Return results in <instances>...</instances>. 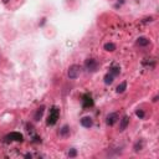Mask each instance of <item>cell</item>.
Returning <instances> with one entry per match:
<instances>
[{
    "mask_svg": "<svg viewBox=\"0 0 159 159\" xmlns=\"http://www.w3.org/2000/svg\"><path fill=\"white\" fill-rule=\"evenodd\" d=\"M92 124H93V121L91 117H83L81 119V126L84 127V128H91Z\"/></svg>",
    "mask_w": 159,
    "mask_h": 159,
    "instance_id": "30bf717a",
    "label": "cell"
},
{
    "mask_svg": "<svg viewBox=\"0 0 159 159\" xmlns=\"http://www.w3.org/2000/svg\"><path fill=\"white\" fill-rule=\"evenodd\" d=\"M117 121H118V114L117 113H110L107 116V118H106V123H107L108 126H113Z\"/></svg>",
    "mask_w": 159,
    "mask_h": 159,
    "instance_id": "8992f818",
    "label": "cell"
},
{
    "mask_svg": "<svg viewBox=\"0 0 159 159\" xmlns=\"http://www.w3.org/2000/svg\"><path fill=\"white\" fill-rule=\"evenodd\" d=\"M157 101H158V96H155V97L153 98V102H157Z\"/></svg>",
    "mask_w": 159,
    "mask_h": 159,
    "instance_id": "44dd1931",
    "label": "cell"
},
{
    "mask_svg": "<svg viewBox=\"0 0 159 159\" xmlns=\"http://www.w3.org/2000/svg\"><path fill=\"white\" fill-rule=\"evenodd\" d=\"M113 78H114V76H113V75H111V73L108 72L107 75L104 76V83H106V84H111V83L113 82Z\"/></svg>",
    "mask_w": 159,
    "mask_h": 159,
    "instance_id": "2e32d148",
    "label": "cell"
},
{
    "mask_svg": "<svg viewBox=\"0 0 159 159\" xmlns=\"http://www.w3.org/2000/svg\"><path fill=\"white\" fill-rule=\"evenodd\" d=\"M149 44H151L149 39H147V37H144V36H141V37L137 39V45L141 46V47H145V46H148Z\"/></svg>",
    "mask_w": 159,
    "mask_h": 159,
    "instance_id": "ba28073f",
    "label": "cell"
},
{
    "mask_svg": "<svg viewBox=\"0 0 159 159\" xmlns=\"http://www.w3.org/2000/svg\"><path fill=\"white\" fill-rule=\"evenodd\" d=\"M9 2H10V0H3V3H4V4H8Z\"/></svg>",
    "mask_w": 159,
    "mask_h": 159,
    "instance_id": "7402d4cb",
    "label": "cell"
},
{
    "mask_svg": "<svg viewBox=\"0 0 159 159\" xmlns=\"http://www.w3.org/2000/svg\"><path fill=\"white\" fill-rule=\"evenodd\" d=\"M129 117L128 116H123L122 117V119H121V123H119V131L121 132H123L127 127H128V124H129Z\"/></svg>",
    "mask_w": 159,
    "mask_h": 159,
    "instance_id": "52a82bcc",
    "label": "cell"
},
{
    "mask_svg": "<svg viewBox=\"0 0 159 159\" xmlns=\"http://www.w3.org/2000/svg\"><path fill=\"white\" fill-rule=\"evenodd\" d=\"M135 114H137V117H139L141 119H143V118H144V116H145V113H144L143 110H138V111L135 112Z\"/></svg>",
    "mask_w": 159,
    "mask_h": 159,
    "instance_id": "ac0fdd59",
    "label": "cell"
},
{
    "mask_svg": "<svg viewBox=\"0 0 159 159\" xmlns=\"http://www.w3.org/2000/svg\"><path fill=\"white\" fill-rule=\"evenodd\" d=\"M142 148H143V141H138L135 143V145H134V152L142 151Z\"/></svg>",
    "mask_w": 159,
    "mask_h": 159,
    "instance_id": "e0dca14e",
    "label": "cell"
},
{
    "mask_svg": "<svg viewBox=\"0 0 159 159\" xmlns=\"http://www.w3.org/2000/svg\"><path fill=\"white\" fill-rule=\"evenodd\" d=\"M104 50L108 51V52H113L116 50V45L113 44V42H107V44H104Z\"/></svg>",
    "mask_w": 159,
    "mask_h": 159,
    "instance_id": "5bb4252c",
    "label": "cell"
},
{
    "mask_svg": "<svg viewBox=\"0 0 159 159\" xmlns=\"http://www.w3.org/2000/svg\"><path fill=\"white\" fill-rule=\"evenodd\" d=\"M126 88H127V82H122L121 84H118L117 86V93H123L124 91H126Z\"/></svg>",
    "mask_w": 159,
    "mask_h": 159,
    "instance_id": "9a60e30c",
    "label": "cell"
},
{
    "mask_svg": "<svg viewBox=\"0 0 159 159\" xmlns=\"http://www.w3.org/2000/svg\"><path fill=\"white\" fill-rule=\"evenodd\" d=\"M44 112H45V107H44V106H41L40 108L36 110V112L34 114V119L35 121H40L42 118V116H44Z\"/></svg>",
    "mask_w": 159,
    "mask_h": 159,
    "instance_id": "8fae6325",
    "label": "cell"
},
{
    "mask_svg": "<svg viewBox=\"0 0 159 159\" xmlns=\"http://www.w3.org/2000/svg\"><path fill=\"white\" fill-rule=\"evenodd\" d=\"M81 73V66L80 65H71L67 71V76L70 80H76Z\"/></svg>",
    "mask_w": 159,
    "mask_h": 159,
    "instance_id": "277c9868",
    "label": "cell"
},
{
    "mask_svg": "<svg viewBox=\"0 0 159 159\" xmlns=\"http://www.w3.org/2000/svg\"><path fill=\"white\" fill-rule=\"evenodd\" d=\"M76 155H77L76 149H73V148H72V149H70V152H68V157L70 158H73V157H76Z\"/></svg>",
    "mask_w": 159,
    "mask_h": 159,
    "instance_id": "d6986e66",
    "label": "cell"
},
{
    "mask_svg": "<svg viewBox=\"0 0 159 159\" xmlns=\"http://www.w3.org/2000/svg\"><path fill=\"white\" fill-rule=\"evenodd\" d=\"M152 21H153V17H152V16H149V17H145V19H143V24L152 23Z\"/></svg>",
    "mask_w": 159,
    "mask_h": 159,
    "instance_id": "ffe728a7",
    "label": "cell"
},
{
    "mask_svg": "<svg viewBox=\"0 0 159 159\" xmlns=\"http://www.w3.org/2000/svg\"><path fill=\"white\" fill-rule=\"evenodd\" d=\"M93 104H94V102H93V98L91 96V93H84L82 96V107H83V110L92 108Z\"/></svg>",
    "mask_w": 159,
    "mask_h": 159,
    "instance_id": "5b68a950",
    "label": "cell"
},
{
    "mask_svg": "<svg viewBox=\"0 0 159 159\" xmlns=\"http://www.w3.org/2000/svg\"><path fill=\"white\" fill-rule=\"evenodd\" d=\"M24 141V135L19 133V132H13L8 135H5L4 142L5 143H11V142H23Z\"/></svg>",
    "mask_w": 159,
    "mask_h": 159,
    "instance_id": "7a4b0ae2",
    "label": "cell"
},
{
    "mask_svg": "<svg viewBox=\"0 0 159 159\" xmlns=\"http://www.w3.org/2000/svg\"><path fill=\"white\" fill-rule=\"evenodd\" d=\"M110 73H111V75H113L114 77L118 76L119 73H121V67L118 65H112L111 68H110Z\"/></svg>",
    "mask_w": 159,
    "mask_h": 159,
    "instance_id": "7c38bea8",
    "label": "cell"
},
{
    "mask_svg": "<svg viewBox=\"0 0 159 159\" xmlns=\"http://www.w3.org/2000/svg\"><path fill=\"white\" fill-rule=\"evenodd\" d=\"M60 117V110L59 107H56V106H52V107L50 108V113H49V117H47V126H54L56 124L57 119Z\"/></svg>",
    "mask_w": 159,
    "mask_h": 159,
    "instance_id": "6da1fadb",
    "label": "cell"
},
{
    "mask_svg": "<svg viewBox=\"0 0 159 159\" xmlns=\"http://www.w3.org/2000/svg\"><path fill=\"white\" fill-rule=\"evenodd\" d=\"M142 63H143V66H145L147 68H149V70H153L155 67V60L154 59H145Z\"/></svg>",
    "mask_w": 159,
    "mask_h": 159,
    "instance_id": "9c48e42d",
    "label": "cell"
},
{
    "mask_svg": "<svg viewBox=\"0 0 159 159\" xmlns=\"http://www.w3.org/2000/svg\"><path fill=\"white\" fill-rule=\"evenodd\" d=\"M100 67V63L97 60L94 59H87L84 61V68H86L88 72H96Z\"/></svg>",
    "mask_w": 159,
    "mask_h": 159,
    "instance_id": "3957f363",
    "label": "cell"
},
{
    "mask_svg": "<svg viewBox=\"0 0 159 159\" xmlns=\"http://www.w3.org/2000/svg\"><path fill=\"white\" fill-rule=\"evenodd\" d=\"M60 135L61 137H67V135H70V127L68 126H63L62 128L60 129Z\"/></svg>",
    "mask_w": 159,
    "mask_h": 159,
    "instance_id": "4fadbf2b",
    "label": "cell"
}]
</instances>
